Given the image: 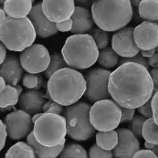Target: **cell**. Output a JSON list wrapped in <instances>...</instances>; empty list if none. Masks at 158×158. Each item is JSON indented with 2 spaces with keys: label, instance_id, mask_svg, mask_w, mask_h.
Wrapping results in <instances>:
<instances>
[{
  "label": "cell",
  "instance_id": "obj_18",
  "mask_svg": "<svg viewBox=\"0 0 158 158\" xmlns=\"http://www.w3.org/2000/svg\"><path fill=\"white\" fill-rule=\"evenodd\" d=\"M24 72L20 60H19L15 55H8L6 60L1 64L0 74L1 77L5 79L7 85L18 86L19 82L21 81Z\"/></svg>",
  "mask_w": 158,
  "mask_h": 158
},
{
  "label": "cell",
  "instance_id": "obj_17",
  "mask_svg": "<svg viewBox=\"0 0 158 158\" xmlns=\"http://www.w3.org/2000/svg\"><path fill=\"white\" fill-rule=\"evenodd\" d=\"M44 94L40 90H29L23 92L19 101V110L34 116L43 112V107L47 102Z\"/></svg>",
  "mask_w": 158,
  "mask_h": 158
},
{
  "label": "cell",
  "instance_id": "obj_2",
  "mask_svg": "<svg viewBox=\"0 0 158 158\" xmlns=\"http://www.w3.org/2000/svg\"><path fill=\"white\" fill-rule=\"evenodd\" d=\"M47 90L51 100L68 107L77 103L85 94L86 81L81 72L67 67L48 79Z\"/></svg>",
  "mask_w": 158,
  "mask_h": 158
},
{
  "label": "cell",
  "instance_id": "obj_8",
  "mask_svg": "<svg viewBox=\"0 0 158 158\" xmlns=\"http://www.w3.org/2000/svg\"><path fill=\"white\" fill-rule=\"evenodd\" d=\"M121 119L122 109L113 99L97 102L90 107V123L96 131H113L121 123Z\"/></svg>",
  "mask_w": 158,
  "mask_h": 158
},
{
  "label": "cell",
  "instance_id": "obj_41",
  "mask_svg": "<svg viewBox=\"0 0 158 158\" xmlns=\"http://www.w3.org/2000/svg\"><path fill=\"white\" fill-rule=\"evenodd\" d=\"M56 25H57V28H58L59 31H60V32H68V31H71L73 22H72L71 19H69L65 22L58 23Z\"/></svg>",
  "mask_w": 158,
  "mask_h": 158
},
{
  "label": "cell",
  "instance_id": "obj_49",
  "mask_svg": "<svg viewBox=\"0 0 158 158\" xmlns=\"http://www.w3.org/2000/svg\"><path fill=\"white\" fill-rule=\"evenodd\" d=\"M41 114H42V113H38V114H35L34 116H32V122H33V123H36V121L41 116Z\"/></svg>",
  "mask_w": 158,
  "mask_h": 158
},
{
  "label": "cell",
  "instance_id": "obj_23",
  "mask_svg": "<svg viewBox=\"0 0 158 158\" xmlns=\"http://www.w3.org/2000/svg\"><path fill=\"white\" fill-rule=\"evenodd\" d=\"M139 16L143 21L156 22L158 20V0H143L138 6Z\"/></svg>",
  "mask_w": 158,
  "mask_h": 158
},
{
  "label": "cell",
  "instance_id": "obj_35",
  "mask_svg": "<svg viewBox=\"0 0 158 158\" xmlns=\"http://www.w3.org/2000/svg\"><path fill=\"white\" fill-rule=\"evenodd\" d=\"M63 113V106L60 103L54 102L53 100H48L43 107V113H54L60 115Z\"/></svg>",
  "mask_w": 158,
  "mask_h": 158
},
{
  "label": "cell",
  "instance_id": "obj_38",
  "mask_svg": "<svg viewBox=\"0 0 158 158\" xmlns=\"http://www.w3.org/2000/svg\"><path fill=\"white\" fill-rule=\"evenodd\" d=\"M8 136L6 131V125L3 121H0V149L2 150L5 147L6 137Z\"/></svg>",
  "mask_w": 158,
  "mask_h": 158
},
{
  "label": "cell",
  "instance_id": "obj_10",
  "mask_svg": "<svg viewBox=\"0 0 158 158\" xmlns=\"http://www.w3.org/2000/svg\"><path fill=\"white\" fill-rule=\"evenodd\" d=\"M24 70L27 73L45 72L50 63V55L45 46L33 44L21 52L19 57Z\"/></svg>",
  "mask_w": 158,
  "mask_h": 158
},
{
  "label": "cell",
  "instance_id": "obj_20",
  "mask_svg": "<svg viewBox=\"0 0 158 158\" xmlns=\"http://www.w3.org/2000/svg\"><path fill=\"white\" fill-rule=\"evenodd\" d=\"M33 8L32 0H6L4 10L7 17L20 19L27 18Z\"/></svg>",
  "mask_w": 158,
  "mask_h": 158
},
{
  "label": "cell",
  "instance_id": "obj_32",
  "mask_svg": "<svg viewBox=\"0 0 158 158\" xmlns=\"http://www.w3.org/2000/svg\"><path fill=\"white\" fill-rule=\"evenodd\" d=\"M146 121V118L143 115H135V117L129 122L128 128L129 130L139 139L142 137V131L144 122Z\"/></svg>",
  "mask_w": 158,
  "mask_h": 158
},
{
  "label": "cell",
  "instance_id": "obj_53",
  "mask_svg": "<svg viewBox=\"0 0 158 158\" xmlns=\"http://www.w3.org/2000/svg\"><path fill=\"white\" fill-rule=\"evenodd\" d=\"M156 52H157V53H158V47H157V48H156Z\"/></svg>",
  "mask_w": 158,
  "mask_h": 158
},
{
  "label": "cell",
  "instance_id": "obj_12",
  "mask_svg": "<svg viewBox=\"0 0 158 158\" xmlns=\"http://www.w3.org/2000/svg\"><path fill=\"white\" fill-rule=\"evenodd\" d=\"M135 27H126L116 33L112 38V48L122 58H133L140 53L134 39Z\"/></svg>",
  "mask_w": 158,
  "mask_h": 158
},
{
  "label": "cell",
  "instance_id": "obj_43",
  "mask_svg": "<svg viewBox=\"0 0 158 158\" xmlns=\"http://www.w3.org/2000/svg\"><path fill=\"white\" fill-rule=\"evenodd\" d=\"M147 63L150 67L158 68V53L156 52L152 57L147 58Z\"/></svg>",
  "mask_w": 158,
  "mask_h": 158
},
{
  "label": "cell",
  "instance_id": "obj_51",
  "mask_svg": "<svg viewBox=\"0 0 158 158\" xmlns=\"http://www.w3.org/2000/svg\"><path fill=\"white\" fill-rule=\"evenodd\" d=\"M140 2H141V1H138V0H136V1H131L132 6H135V8H138V6H139V5H140Z\"/></svg>",
  "mask_w": 158,
  "mask_h": 158
},
{
  "label": "cell",
  "instance_id": "obj_3",
  "mask_svg": "<svg viewBox=\"0 0 158 158\" xmlns=\"http://www.w3.org/2000/svg\"><path fill=\"white\" fill-rule=\"evenodd\" d=\"M91 15L98 28L117 32L131 22L134 10L129 0H97L91 5Z\"/></svg>",
  "mask_w": 158,
  "mask_h": 158
},
{
  "label": "cell",
  "instance_id": "obj_19",
  "mask_svg": "<svg viewBox=\"0 0 158 158\" xmlns=\"http://www.w3.org/2000/svg\"><path fill=\"white\" fill-rule=\"evenodd\" d=\"M70 19L73 22L71 29L73 35H84L92 30L94 21L91 11L84 6H77Z\"/></svg>",
  "mask_w": 158,
  "mask_h": 158
},
{
  "label": "cell",
  "instance_id": "obj_1",
  "mask_svg": "<svg viewBox=\"0 0 158 158\" xmlns=\"http://www.w3.org/2000/svg\"><path fill=\"white\" fill-rule=\"evenodd\" d=\"M108 90L120 107L138 109L152 99L154 83L145 67L137 63H124L111 73Z\"/></svg>",
  "mask_w": 158,
  "mask_h": 158
},
{
  "label": "cell",
  "instance_id": "obj_29",
  "mask_svg": "<svg viewBox=\"0 0 158 158\" xmlns=\"http://www.w3.org/2000/svg\"><path fill=\"white\" fill-rule=\"evenodd\" d=\"M59 158H88L86 150L78 143H68L59 156Z\"/></svg>",
  "mask_w": 158,
  "mask_h": 158
},
{
  "label": "cell",
  "instance_id": "obj_39",
  "mask_svg": "<svg viewBox=\"0 0 158 158\" xmlns=\"http://www.w3.org/2000/svg\"><path fill=\"white\" fill-rule=\"evenodd\" d=\"M152 112L153 119L158 125V91L152 97Z\"/></svg>",
  "mask_w": 158,
  "mask_h": 158
},
{
  "label": "cell",
  "instance_id": "obj_28",
  "mask_svg": "<svg viewBox=\"0 0 158 158\" xmlns=\"http://www.w3.org/2000/svg\"><path fill=\"white\" fill-rule=\"evenodd\" d=\"M67 64L64 60V58L61 53L54 52L52 55H50V63L48 68L47 69L44 75L47 79H49L55 72L59 71L60 69L67 68Z\"/></svg>",
  "mask_w": 158,
  "mask_h": 158
},
{
  "label": "cell",
  "instance_id": "obj_31",
  "mask_svg": "<svg viewBox=\"0 0 158 158\" xmlns=\"http://www.w3.org/2000/svg\"><path fill=\"white\" fill-rule=\"evenodd\" d=\"M90 36L94 40L99 49H104L108 48L110 42V34L107 31H104L101 28H93L90 31Z\"/></svg>",
  "mask_w": 158,
  "mask_h": 158
},
{
  "label": "cell",
  "instance_id": "obj_15",
  "mask_svg": "<svg viewBox=\"0 0 158 158\" xmlns=\"http://www.w3.org/2000/svg\"><path fill=\"white\" fill-rule=\"evenodd\" d=\"M118 143L113 150L114 158H133L140 150V142L129 129H117Z\"/></svg>",
  "mask_w": 158,
  "mask_h": 158
},
{
  "label": "cell",
  "instance_id": "obj_36",
  "mask_svg": "<svg viewBox=\"0 0 158 158\" xmlns=\"http://www.w3.org/2000/svg\"><path fill=\"white\" fill-rule=\"evenodd\" d=\"M138 112L141 113L145 118H152L153 112H152V99L149 100L147 102H145L143 106L138 108Z\"/></svg>",
  "mask_w": 158,
  "mask_h": 158
},
{
  "label": "cell",
  "instance_id": "obj_5",
  "mask_svg": "<svg viewBox=\"0 0 158 158\" xmlns=\"http://www.w3.org/2000/svg\"><path fill=\"white\" fill-rule=\"evenodd\" d=\"M37 33L27 18L16 19L7 17L0 24L1 43L11 51H24L34 44Z\"/></svg>",
  "mask_w": 158,
  "mask_h": 158
},
{
  "label": "cell",
  "instance_id": "obj_27",
  "mask_svg": "<svg viewBox=\"0 0 158 158\" xmlns=\"http://www.w3.org/2000/svg\"><path fill=\"white\" fill-rule=\"evenodd\" d=\"M142 137L145 142L158 145V125L154 121L153 117L146 119L144 122L142 131Z\"/></svg>",
  "mask_w": 158,
  "mask_h": 158
},
{
  "label": "cell",
  "instance_id": "obj_52",
  "mask_svg": "<svg viewBox=\"0 0 158 158\" xmlns=\"http://www.w3.org/2000/svg\"><path fill=\"white\" fill-rule=\"evenodd\" d=\"M154 145H155V144L149 143H147V142H145V143H144V146H145V148H146V149H148V150H151V149L154 147Z\"/></svg>",
  "mask_w": 158,
  "mask_h": 158
},
{
  "label": "cell",
  "instance_id": "obj_34",
  "mask_svg": "<svg viewBox=\"0 0 158 158\" xmlns=\"http://www.w3.org/2000/svg\"><path fill=\"white\" fill-rule=\"evenodd\" d=\"M124 63H137V64H140V65H143V67L147 69L149 71H150V66L148 65L147 63V59L143 58L140 53L138 55H136L133 58H121L119 60V66L120 65H123Z\"/></svg>",
  "mask_w": 158,
  "mask_h": 158
},
{
  "label": "cell",
  "instance_id": "obj_4",
  "mask_svg": "<svg viewBox=\"0 0 158 158\" xmlns=\"http://www.w3.org/2000/svg\"><path fill=\"white\" fill-rule=\"evenodd\" d=\"M99 48L89 34L69 37L61 49V54L69 68L86 69L94 65L99 58Z\"/></svg>",
  "mask_w": 158,
  "mask_h": 158
},
{
  "label": "cell",
  "instance_id": "obj_37",
  "mask_svg": "<svg viewBox=\"0 0 158 158\" xmlns=\"http://www.w3.org/2000/svg\"><path fill=\"white\" fill-rule=\"evenodd\" d=\"M121 109H122L121 123H125L127 122H130L135 117V109H128V108H123V107H121Z\"/></svg>",
  "mask_w": 158,
  "mask_h": 158
},
{
  "label": "cell",
  "instance_id": "obj_13",
  "mask_svg": "<svg viewBox=\"0 0 158 158\" xmlns=\"http://www.w3.org/2000/svg\"><path fill=\"white\" fill-rule=\"evenodd\" d=\"M75 3L73 0H43L42 10L45 16L51 22H65L71 19Z\"/></svg>",
  "mask_w": 158,
  "mask_h": 158
},
{
  "label": "cell",
  "instance_id": "obj_44",
  "mask_svg": "<svg viewBox=\"0 0 158 158\" xmlns=\"http://www.w3.org/2000/svg\"><path fill=\"white\" fill-rule=\"evenodd\" d=\"M6 48L1 43L0 45V63L2 64L6 59Z\"/></svg>",
  "mask_w": 158,
  "mask_h": 158
},
{
  "label": "cell",
  "instance_id": "obj_7",
  "mask_svg": "<svg viewBox=\"0 0 158 158\" xmlns=\"http://www.w3.org/2000/svg\"><path fill=\"white\" fill-rule=\"evenodd\" d=\"M90 106L88 102H78L64 110L63 116L67 123V135L71 139L83 142L90 139L96 130L90 121Z\"/></svg>",
  "mask_w": 158,
  "mask_h": 158
},
{
  "label": "cell",
  "instance_id": "obj_6",
  "mask_svg": "<svg viewBox=\"0 0 158 158\" xmlns=\"http://www.w3.org/2000/svg\"><path fill=\"white\" fill-rule=\"evenodd\" d=\"M33 134L36 140L42 145L54 147L66 142V119L62 115L42 113L34 123Z\"/></svg>",
  "mask_w": 158,
  "mask_h": 158
},
{
  "label": "cell",
  "instance_id": "obj_50",
  "mask_svg": "<svg viewBox=\"0 0 158 158\" xmlns=\"http://www.w3.org/2000/svg\"><path fill=\"white\" fill-rule=\"evenodd\" d=\"M151 151L158 157V145H154V147L151 149Z\"/></svg>",
  "mask_w": 158,
  "mask_h": 158
},
{
  "label": "cell",
  "instance_id": "obj_16",
  "mask_svg": "<svg viewBox=\"0 0 158 158\" xmlns=\"http://www.w3.org/2000/svg\"><path fill=\"white\" fill-rule=\"evenodd\" d=\"M28 19L35 27L37 36L41 39L52 37L59 32L56 23L51 22L45 16L42 10V3H38L33 6Z\"/></svg>",
  "mask_w": 158,
  "mask_h": 158
},
{
  "label": "cell",
  "instance_id": "obj_40",
  "mask_svg": "<svg viewBox=\"0 0 158 158\" xmlns=\"http://www.w3.org/2000/svg\"><path fill=\"white\" fill-rule=\"evenodd\" d=\"M133 158H158L151 150L148 149H143L139 150Z\"/></svg>",
  "mask_w": 158,
  "mask_h": 158
},
{
  "label": "cell",
  "instance_id": "obj_45",
  "mask_svg": "<svg viewBox=\"0 0 158 158\" xmlns=\"http://www.w3.org/2000/svg\"><path fill=\"white\" fill-rule=\"evenodd\" d=\"M156 52V49H151V50H142L140 54H141L143 58L147 59V58L152 57Z\"/></svg>",
  "mask_w": 158,
  "mask_h": 158
},
{
  "label": "cell",
  "instance_id": "obj_42",
  "mask_svg": "<svg viewBox=\"0 0 158 158\" xmlns=\"http://www.w3.org/2000/svg\"><path fill=\"white\" fill-rule=\"evenodd\" d=\"M149 72L154 83V90H153V95H154L158 91V68H153Z\"/></svg>",
  "mask_w": 158,
  "mask_h": 158
},
{
  "label": "cell",
  "instance_id": "obj_24",
  "mask_svg": "<svg viewBox=\"0 0 158 158\" xmlns=\"http://www.w3.org/2000/svg\"><path fill=\"white\" fill-rule=\"evenodd\" d=\"M5 158H37L31 145L24 142H18L6 153Z\"/></svg>",
  "mask_w": 158,
  "mask_h": 158
},
{
  "label": "cell",
  "instance_id": "obj_22",
  "mask_svg": "<svg viewBox=\"0 0 158 158\" xmlns=\"http://www.w3.org/2000/svg\"><path fill=\"white\" fill-rule=\"evenodd\" d=\"M20 95L17 90V87L12 85H6L3 90H0V108L1 112H6L12 109L19 103Z\"/></svg>",
  "mask_w": 158,
  "mask_h": 158
},
{
  "label": "cell",
  "instance_id": "obj_54",
  "mask_svg": "<svg viewBox=\"0 0 158 158\" xmlns=\"http://www.w3.org/2000/svg\"><path fill=\"white\" fill-rule=\"evenodd\" d=\"M156 24H157V25H158V20H157V21H156Z\"/></svg>",
  "mask_w": 158,
  "mask_h": 158
},
{
  "label": "cell",
  "instance_id": "obj_9",
  "mask_svg": "<svg viewBox=\"0 0 158 158\" xmlns=\"http://www.w3.org/2000/svg\"><path fill=\"white\" fill-rule=\"evenodd\" d=\"M111 70L106 69L94 68L85 73L86 99L92 103L100 101L109 100L111 95L108 90V82Z\"/></svg>",
  "mask_w": 158,
  "mask_h": 158
},
{
  "label": "cell",
  "instance_id": "obj_14",
  "mask_svg": "<svg viewBox=\"0 0 158 158\" xmlns=\"http://www.w3.org/2000/svg\"><path fill=\"white\" fill-rule=\"evenodd\" d=\"M134 39L141 51L156 49L158 47V25L148 21L140 23L135 27Z\"/></svg>",
  "mask_w": 158,
  "mask_h": 158
},
{
  "label": "cell",
  "instance_id": "obj_47",
  "mask_svg": "<svg viewBox=\"0 0 158 158\" xmlns=\"http://www.w3.org/2000/svg\"><path fill=\"white\" fill-rule=\"evenodd\" d=\"M133 10H134V8H133ZM134 16H135V22H143L142 21V19L140 18V16H139V12H138V9H136L135 11L134 10Z\"/></svg>",
  "mask_w": 158,
  "mask_h": 158
},
{
  "label": "cell",
  "instance_id": "obj_21",
  "mask_svg": "<svg viewBox=\"0 0 158 158\" xmlns=\"http://www.w3.org/2000/svg\"><path fill=\"white\" fill-rule=\"evenodd\" d=\"M27 143L32 146L37 158H57L65 147V142L54 147H48L40 144L35 138L33 132L27 137Z\"/></svg>",
  "mask_w": 158,
  "mask_h": 158
},
{
  "label": "cell",
  "instance_id": "obj_11",
  "mask_svg": "<svg viewBox=\"0 0 158 158\" xmlns=\"http://www.w3.org/2000/svg\"><path fill=\"white\" fill-rule=\"evenodd\" d=\"M5 124L8 137L15 141L27 137L33 130L31 115L21 110L8 113L5 118Z\"/></svg>",
  "mask_w": 158,
  "mask_h": 158
},
{
  "label": "cell",
  "instance_id": "obj_48",
  "mask_svg": "<svg viewBox=\"0 0 158 158\" xmlns=\"http://www.w3.org/2000/svg\"><path fill=\"white\" fill-rule=\"evenodd\" d=\"M6 86V82L5 79L1 77V78H0V90H3Z\"/></svg>",
  "mask_w": 158,
  "mask_h": 158
},
{
  "label": "cell",
  "instance_id": "obj_25",
  "mask_svg": "<svg viewBox=\"0 0 158 158\" xmlns=\"http://www.w3.org/2000/svg\"><path fill=\"white\" fill-rule=\"evenodd\" d=\"M118 143V135L116 131L98 132L96 134V144L106 151H113Z\"/></svg>",
  "mask_w": 158,
  "mask_h": 158
},
{
  "label": "cell",
  "instance_id": "obj_26",
  "mask_svg": "<svg viewBox=\"0 0 158 158\" xmlns=\"http://www.w3.org/2000/svg\"><path fill=\"white\" fill-rule=\"evenodd\" d=\"M119 56L112 48H106L102 49L99 53L98 63L106 69L116 67L119 63Z\"/></svg>",
  "mask_w": 158,
  "mask_h": 158
},
{
  "label": "cell",
  "instance_id": "obj_33",
  "mask_svg": "<svg viewBox=\"0 0 158 158\" xmlns=\"http://www.w3.org/2000/svg\"><path fill=\"white\" fill-rule=\"evenodd\" d=\"M90 158H113V151H106L100 148L96 143L93 144L89 151Z\"/></svg>",
  "mask_w": 158,
  "mask_h": 158
},
{
  "label": "cell",
  "instance_id": "obj_46",
  "mask_svg": "<svg viewBox=\"0 0 158 158\" xmlns=\"http://www.w3.org/2000/svg\"><path fill=\"white\" fill-rule=\"evenodd\" d=\"M6 19H7V17H6V13L5 12V10H4V9H1V10H0V24H2V23L4 22Z\"/></svg>",
  "mask_w": 158,
  "mask_h": 158
},
{
  "label": "cell",
  "instance_id": "obj_30",
  "mask_svg": "<svg viewBox=\"0 0 158 158\" xmlns=\"http://www.w3.org/2000/svg\"><path fill=\"white\" fill-rule=\"evenodd\" d=\"M23 85L29 90H40L43 87V78L40 74L26 73L23 76Z\"/></svg>",
  "mask_w": 158,
  "mask_h": 158
}]
</instances>
